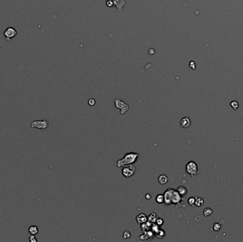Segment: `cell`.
I'll return each instance as SVG.
<instances>
[{"instance_id":"cell-16","label":"cell","mask_w":243,"mask_h":242,"mask_svg":"<svg viewBox=\"0 0 243 242\" xmlns=\"http://www.w3.org/2000/svg\"><path fill=\"white\" fill-rule=\"evenodd\" d=\"M156 202L158 204H163L164 203V196L162 194H159L157 195L156 197Z\"/></svg>"},{"instance_id":"cell-5","label":"cell","mask_w":243,"mask_h":242,"mask_svg":"<svg viewBox=\"0 0 243 242\" xmlns=\"http://www.w3.org/2000/svg\"><path fill=\"white\" fill-rule=\"evenodd\" d=\"M135 172H136V167L132 164L125 165L122 169V173L123 176H125V178H131L134 175Z\"/></svg>"},{"instance_id":"cell-20","label":"cell","mask_w":243,"mask_h":242,"mask_svg":"<svg viewBox=\"0 0 243 242\" xmlns=\"http://www.w3.org/2000/svg\"><path fill=\"white\" fill-rule=\"evenodd\" d=\"M122 236L123 239H130V238L131 237V233H130L128 230H126V231H124Z\"/></svg>"},{"instance_id":"cell-3","label":"cell","mask_w":243,"mask_h":242,"mask_svg":"<svg viewBox=\"0 0 243 242\" xmlns=\"http://www.w3.org/2000/svg\"><path fill=\"white\" fill-rule=\"evenodd\" d=\"M186 171L192 178H194L199 173L198 165L196 164L195 161H189L186 165Z\"/></svg>"},{"instance_id":"cell-17","label":"cell","mask_w":243,"mask_h":242,"mask_svg":"<svg viewBox=\"0 0 243 242\" xmlns=\"http://www.w3.org/2000/svg\"><path fill=\"white\" fill-rule=\"evenodd\" d=\"M213 214V210L211 208H209V207H207L203 210V215H204L205 217H208V216H210Z\"/></svg>"},{"instance_id":"cell-7","label":"cell","mask_w":243,"mask_h":242,"mask_svg":"<svg viewBox=\"0 0 243 242\" xmlns=\"http://www.w3.org/2000/svg\"><path fill=\"white\" fill-rule=\"evenodd\" d=\"M18 32L14 28L8 27L4 31V36L7 41H10L11 39L14 38L17 35Z\"/></svg>"},{"instance_id":"cell-23","label":"cell","mask_w":243,"mask_h":242,"mask_svg":"<svg viewBox=\"0 0 243 242\" xmlns=\"http://www.w3.org/2000/svg\"><path fill=\"white\" fill-rule=\"evenodd\" d=\"M95 103H96L95 100L93 99V98H90V99L88 100V104L90 105V106H94V105L95 104Z\"/></svg>"},{"instance_id":"cell-24","label":"cell","mask_w":243,"mask_h":242,"mask_svg":"<svg viewBox=\"0 0 243 242\" xmlns=\"http://www.w3.org/2000/svg\"><path fill=\"white\" fill-rule=\"evenodd\" d=\"M34 236L35 235H31V236L29 237L30 242H37V239H36V237H35Z\"/></svg>"},{"instance_id":"cell-27","label":"cell","mask_w":243,"mask_h":242,"mask_svg":"<svg viewBox=\"0 0 243 242\" xmlns=\"http://www.w3.org/2000/svg\"><path fill=\"white\" fill-rule=\"evenodd\" d=\"M145 197L146 199H150L152 198V195H151V194H146V195H145Z\"/></svg>"},{"instance_id":"cell-21","label":"cell","mask_w":243,"mask_h":242,"mask_svg":"<svg viewBox=\"0 0 243 242\" xmlns=\"http://www.w3.org/2000/svg\"><path fill=\"white\" fill-rule=\"evenodd\" d=\"M188 204L191 207H193L195 205V197H190L188 199Z\"/></svg>"},{"instance_id":"cell-14","label":"cell","mask_w":243,"mask_h":242,"mask_svg":"<svg viewBox=\"0 0 243 242\" xmlns=\"http://www.w3.org/2000/svg\"><path fill=\"white\" fill-rule=\"evenodd\" d=\"M204 204V199H203L202 197H195V205L196 207H200L203 206V204Z\"/></svg>"},{"instance_id":"cell-1","label":"cell","mask_w":243,"mask_h":242,"mask_svg":"<svg viewBox=\"0 0 243 242\" xmlns=\"http://www.w3.org/2000/svg\"><path fill=\"white\" fill-rule=\"evenodd\" d=\"M164 203L168 205H170L171 204H178L181 203L183 200V198L178 191L175 189L172 188H168L166 190L164 193Z\"/></svg>"},{"instance_id":"cell-29","label":"cell","mask_w":243,"mask_h":242,"mask_svg":"<svg viewBox=\"0 0 243 242\" xmlns=\"http://www.w3.org/2000/svg\"><path fill=\"white\" fill-rule=\"evenodd\" d=\"M2 48H1V47H0V52H1V51H2Z\"/></svg>"},{"instance_id":"cell-9","label":"cell","mask_w":243,"mask_h":242,"mask_svg":"<svg viewBox=\"0 0 243 242\" xmlns=\"http://www.w3.org/2000/svg\"><path fill=\"white\" fill-rule=\"evenodd\" d=\"M147 216L144 213H141V214L137 215L136 217V222L139 224L145 223L146 222H147Z\"/></svg>"},{"instance_id":"cell-22","label":"cell","mask_w":243,"mask_h":242,"mask_svg":"<svg viewBox=\"0 0 243 242\" xmlns=\"http://www.w3.org/2000/svg\"><path fill=\"white\" fill-rule=\"evenodd\" d=\"M164 220H163L162 218H158V219H157V220H156V224L159 226H162V225L164 224Z\"/></svg>"},{"instance_id":"cell-12","label":"cell","mask_w":243,"mask_h":242,"mask_svg":"<svg viewBox=\"0 0 243 242\" xmlns=\"http://www.w3.org/2000/svg\"><path fill=\"white\" fill-rule=\"evenodd\" d=\"M158 180H159V183L161 185H165L168 182V178L166 175L162 174L161 175H159Z\"/></svg>"},{"instance_id":"cell-8","label":"cell","mask_w":243,"mask_h":242,"mask_svg":"<svg viewBox=\"0 0 243 242\" xmlns=\"http://www.w3.org/2000/svg\"><path fill=\"white\" fill-rule=\"evenodd\" d=\"M180 125L184 129L189 128L191 125V121L190 119V118L189 117H185L182 118L180 121Z\"/></svg>"},{"instance_id":"cell-10","label":"cell","mask_w":243,"mask_h":242,"mask_svg":"<svg viewBox=\"0 0 243 242\" xmlns=\"http://www.w3.org/2000/svg\"><path fill=\"white\" fill-rule=\"evenodd\" d=\"M176 190L178 191V192L179 193V195L181 196V197H184V196H186V195L188 194V190H187V188L186 187H184V186H178L176 189Z\"/></svg>"},{"instance_id":"cell-26","label":"cell","mask_w":243,"mask_h":242,"mask_svg":"<svg viewBox=\"0 0 243 242\" xmlns=\"http://www.w3.org/2000/svg\"><path fill=\"white\" fill-rule=\"evenodd\" d=\"M190 67H191L192 69H193V70H195V63H194V62L191 61V63H190Z\"/></svg>"},{"instance_id":"cell-6","label":"cell","mask_w":243,"mask_h":242,"mask_svg":"<svg viewBox=\"0 0 243 242\" xmlns=\"http://www.w3.org/2000/svg\"><path fill=\"white\" fill-rule=\"evenodd\" d=\"M114 102L115 107L120 110L121 114H125L127 113V111H129V109H130L129 105L125 103L123 101H122L120 99H114Z\"/></svg>"},{"instance_id":"cell-13","label":"cell","mask_w":243,"mask_h":242,"mask_svg":"<svg viewBox=\"0 0 243 242\" xmlns=\"http://www.w3.org/2000/svg\"><path fill=\"white\" fill-rule=\"evenodd\" d=\"M28 230H29V232L31 235H36L37 234H39V227L36 225H32V226H29Z\"/></svg>"},{"instance_id":"cell-18","label":"cell","mask_w":243,"mask_h":242,"mask_svg":"<svg viewBox=\"0 0 243 242\" xmlns=\"http://www.w3.org/2000/svg\"><path fill=\"white\" fill-rule=\"evenodd\" d=\"M230 106L232 107L234 110H237L239 108V102L236 100H233L230 102Z\"/></svg>"},{"instance_id":"cell-11","label":"cell","mask_w":243,"mask_h":242,"mask_svg":"<svg viewBox=\"0 0 243 242\" xmlns=\"http://www.w3.org/2000/svg\"><path fill=\"white\" fill-rule=\"evenodd\" d=\"M152 224H153V223H152V222H149V221H147V222H146L145 223H143V224H141V229L143 231H144V232H146V231H149L150 228L152 227Z\"/></svg>"},{"instance_id":"cell-2","label":"cell","mask_w":243,"mask_h":242,"mask_svg":"<svg viewBox=\"0 0 243 242\" xmlns=\"http://www.w3.org/2000/svg\"><path fill=\"white\" fill-rule=\"evenodd\" d=\"M139 154L134 152H130L127 153L125 155L122 159H120L115 163V165L117 167H121L125 166V165H130V164H134L136 162L138 159Z\"/></svg>"},{"instance_id":"cell-28","label":"cell","mask_w":243,"mask_h":242,"mask_svg":"<svg viewBox=\"0 0 243 242\" xmlns=\"http://www.w3.org/2000/svg\"><path fill=\"white\" fill-rule=\"evenodd\" d=\"M149 54H154V49H151V50H149Z\"/></svg>"},{"instance_id":"cell-15","label":"cell","mask_w":243,"mask_h":242,"mask_svg":"<svg viewBox=\"0 0 243 242\" xmlns=\"http://www.w3.org/2000/svg\"><path fill=\"white\" fill-rule=\"evenodd\" d=\"M147 221L149 222H152V223H154L156 222V220H157V215L155 214V213H152V214H150L149 215V217H147Z\"/></svg>"},{"instance_id":"cell-25","label":"cell","mask_w":243,"mask_h":242,"mask_svg":"<svg viewBox=\"0 0 243 242\" xmlns=\"http://www.w3.org/2000/svg\"><path fill=\"white\" fill-rule=\"evenodd\" d=\"M158 235L164 236L165 235V231H164V230H159V231H158V233H157V236Z\"/></svg>"},{"instance_id":"cell-19","label":"cell","mask_w":243,"mask_h":242,"mask_svg":"<svg viewBox=\"0 0 243 242\" xmlns=\"http://www.w3.org/2000/svg\"><path fill=\"white\" fill-rule=\"evenodd\" d=\"M221 228H222V226H221V223L216 222V223H215V224H213V229L214 231H219L221 229Z\"/></svg>"},{"instance_id":"cell-4","label":"cell","mask_w":243,"mask_h":242,"mask_svg":"<svg viewBox=\"0 0 243 242\" xmlns=\"http://www.w3.org/2000/svg\"><path fill=\"white\" fill-rule=\"evenodd\" d=\"M31 127L34 129L45 130L49 127V122L47 120H36L31 123Z\"/></svg>"}]
</instances>
